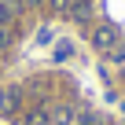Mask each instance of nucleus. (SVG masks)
Instances as JSON below:
<instances>
[{
	"label": "nucleus",
	"mask_w": 125,
	"mask_h": 125,
	"mask_svg": "<svg viewBox=\"0 0 125 125\" xmlns=\"http://www.w3.org/2000/svg\"><path fill=\"white\" fill-rule=\"evenodd\" d=\"M0 26H11V8L0 0Z\"/></svg>",
	"instance_id": "obj_4"
},
{
	"label": "nucleus",
	"mask_w": 125,
	"mask_h": 125,
	"mask_svg": "<svg viewBox=\"0 0 125 125\" xmlns=\"http://www.w3.org/2000/svg\"><path fill=\"white\" fill-rule=\"evenodd\" d=\"M26 125H52V118H48L44 110H37V114H30V118H26Z\"/></svg>",
	"instance_id": "obj_3"
},
{
	"label": "nucleus",
	"mask_w": 125,
	"mask_h": 125,
	"mask_svg": "<svg viewBox=\"0 0 125 125\" xmlns=\"http://www.w3.org/2000/svg\"><path fill=\"white\" fill-rule=\"evenodd\" d=\"M121 74H125V70H121Z\"/></svg>",
	"instance_id": "obj_5"
},
{
	"label": "nucleus",
	"mask_w": 125,
	"mask_h": 125,
	"mask_svg": "<svg viewBox=\"0 0 125 125\" xmlns=\"http://www.w3.org/2000/svg\"><path fill=\"white\" fill-rule=\"evenodd\" d=\"M48 118H52V125H70V118H74V110H70V107H55V110H52Z\"/></svg>",
	"instance_id": "obj_2"
},
{
	"label": "nucleus",
	"mask_w": 125,
	"mask_h": 125,
	"mask_svg": "<svg viewBox=\"0 0 125 125\" xmlns=\"http://www.w3.org/2000/svg\"><path fill=\"white\" fill-rule=\"evenodd\" d=\"M92 41H96V48H99V52H107V55H110L114 48H121V44H125V41H121V30H118V26H110V22H103V26L96 30V37H92Z\"/></svg>",
	"instance_id": "obj_1"
}]
</instances>
